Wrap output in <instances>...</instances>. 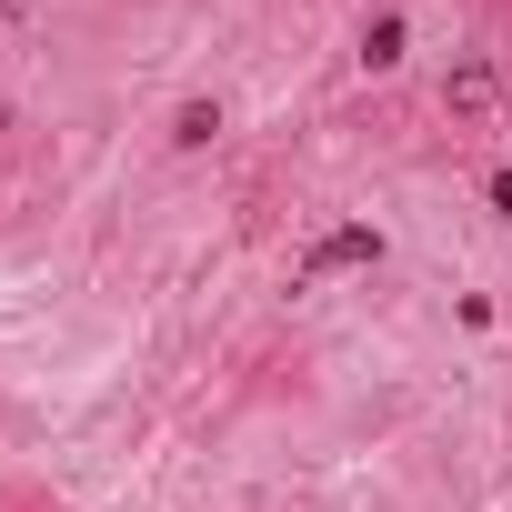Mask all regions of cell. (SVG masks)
I'll return each mask as SVG.
<instances>
[{"instance_id": "cell-1", "label": "cell", "mask_w": 512, "mask_h": 512, "mask_svg": "<svg viewBox=\"0 0 512 512\" xmlns=\"http://www.w3.org/2000/svg\"><path fill=\"white\" fill-rule=\"evenodd\" d=\"M442 101H452V111H492V101H502V71H492V61H452Z\"/></svg>"}, {"instance_id": "cell-2", "label": "cell", "mask_w": 512, "mask_h": 512, "mask_svg": "<svg viewBox=\"0 0 512 512\" xmlns=\"http://www.w3.org/2000/svg\"><path fill=\"white\" fill-rule=\"evenodd\" d=\"M352 262H382V231H332L312 251V272H352Z\"/></svg>"}, {"instance_id": "cell-3", "label": "cell", "mask_w": 512, "mask_h": 512, "mask_svg": "<svg viewBox=\"0 0 512 512\" xmlns=\"http://www.w3.org/2000/svg\"><path fill=\"white\" fill-rule=\"evenodd\" d=\"M362 61L392 71V61H402V21H372V31H362Z\"/></svg>"}, {"instance_id": "cell-4", "label": "cell", "mask_w": 512, "mask_h": 512, "mask_svg": "<svg viewBox=\"0 0 512 512\" xmlns=\"http://www.w3.org/2000/svg\"><path fill=\"white\" fill-rule=\"evenodd\" d=\"M492 211H512V171H492Z\"/></svg>"}, {"instance_id": "cell-5", "label": "cell", "mask_w": 512, "mask_h": 512, "mask_svg": "<svg viewBox=\"0 0 512 512\" xmlns=\"http://www.w3.org/2000/svg\"><path fill=\"white\" fill-rule=\"evenodd\" d=\"M0 121H11V111H0Z\"/></svg>"}]
</instances>
